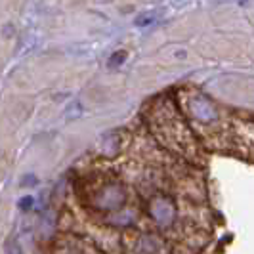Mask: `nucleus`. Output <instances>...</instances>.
<instances>
[{
    "label": "nucleus",
    "mask_w": 254,
    "mask_h": 254,
    "mask_svg": "<svg viewBox=\"0 0 254 254\" xmlns=\"http://www.w3.org/2000/svg\"><path fill=\"white\" fill-rule=\"evenodd\" d=\"M188 109L193 121L201 123L204 127H210L220 121V111L216 109V105L210 102L203 94H193L188 100Z\"/></svg>",
    "instance_id": "f257e3e1"
},
{
    "label": "nucleus",
    "mask_w": 254,
    "mask_h": 254,
    "mask_svg": "<svg viewBox=\"0 0 254 254\" xmlns=\"http://www.w3.org/2000/svg\"><path fill=\"white\" fill-rule=\"evenodd\" d=\"M149 214L161 228H168L176 220V204L168 195H157L149 203Z\"/></svg>",
    "instance_id": "f03ea898"
},
{
    "label": "nucleus",
    "mask_w": 254,
    "mask_h": 254,
    "mask_svg": "<svg viewBox=\"0 0 254 254\" xmlns=\"http://www.w3.org/2000/svg\"><path fill=\"white\" fill-rule=\"evenodd\" d=\"M125 60H127V52H117V54H113V56L109 58V65H111V67H117V65L123 64Z\"/></svg>",
    "instance_id": "7ed1b4c3"
}]
</instances>
